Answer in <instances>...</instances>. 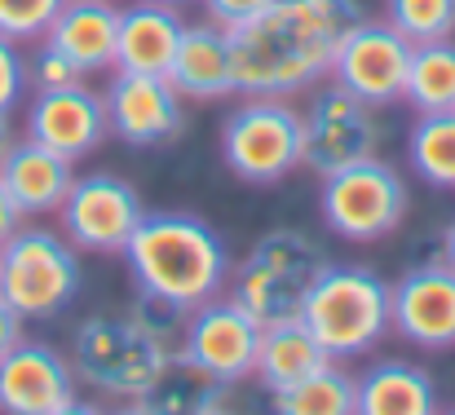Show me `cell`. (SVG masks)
Here are the masks:
<instances>
[{"label": "cell", "mask_w": 455, "mask_h": 415, "mask_svg": "<svg viewBox=\"0 0 455 415\" xmlns=\"http://www.w3.org/2000/svg\"><path fill=\"white\" fill-rule=\"evenodd\" d=\"M0 181L9 186V195L18 199V208L27 217L36 212H58V204L67 199L71 181H76V164L49 146L31 138H18L9 159L0 164Z\"/></svg>", "instance_id": "obj_20"}, {"label": "cell", "mask_w": 455, "mask_h": 415, "mask_svg": "<svg viewBox=\"0 0 455 415\" xmlns=\"http://www.w3.org/2000/svg\"><path fill=\"white\" fill-rule=\"evenodd\" d=\"M270 407L279 415H358V376L340 371L336 358H327L301 385L275 394Z\"/></svg>", "instance_id": "obj_23"}, {"label": "cell", "mask_w": 455, "mask_h": 415, "mask_svg": "<svg viewBox=\"0 0 455 415\" xmlns=\"http://www.w3.org/2000/svg\"><path fill=\"white\" fill-rule=\"evenodd\" d=\"M389 331L416 349H455V270L443 257L389 283Z\"/></svg>", "instance_id": "obj_15"}, {"label": "cell", "mask_w": 455, "mask_h": 415, "mask_svg": "<svg viewBox=\"0 0 455 415\" xmlns=\"http://www.w3.org/2000/svg\"><path fill=\"white\" fill-rule=\"evenodd\" d=\"M76 407H80V380L62 349L22 336L0 358V411L4 415H62Z\"/></svg>", "instance_id": "obj_13"}, {"label": "cell", "mask_w": 455, "mask_h": 415, "mask_svg": "<svg viewBox=\"0 0 455 415\" xmlns=\"http://www.w3.org/2000/svg\"><path fill=\"white\" fill-rule=\"evenodd\" d=\"M58 217H62V235L80 252L120 257L124 243L133 239L138 221L147 217V208H142V195L133 190V181H124L116 172H84L71 181L67 199L58 204Z\"/></svg>", "instance_id": "obj_11"}, {"label": "cell", "mask_w": 455, "mask_h": 415, "mask_svg": "<svg viewBox=\"0 0 455 415\" xmlns=\"http://www.w3.org/2000/svg\"><path fill=\"white\" fill-rule=\"evenodd\" d=\"M438 257H443V261H447V266L455 270V221L447 226V230H443V252H438Z\"/></svg>", "instance_id": "obj_34"}, {"label": "cell", "mask_w": 455, "mask_h": 415, "mask_svg": "<svg viewBox=\"0 0 455 415\" xmlns=\"http://www.w3.org/2000/svg\"><path fill=\"white\" fill-rule=\"evenodd\" d=\"M116 36H120V4L111 0H62L49 31L40 36L58 53H67L84 76L116 71Z\"/></svg>", "instance_id": "obj_18"}, {"label": "cell", "mask_w": 455, "mask_h": 415, "mask_svg": "<svg viewBox=\"0 0 455 415\" xmlns=\"http://www.w3.org/2000/svg\"><path fill=\"white\" fill-rule=\"evenodd\" d=\"M327 363V349L309 336L301 318H283V323H270L261 327V349H257V371L252 380L275 398L292 385H301L309 371H318Z\"/></svg>", "instance_id": "obj_22"}, {"label": "cell", "mask_w": 455, "mask_h": 415, "mask_svg": "<svg viewBox=\"0 0 455 415\" xmlns=\"http://www.w3.org/2000/svg\"><path fill=\"white\" fill-rule=\"evenodd\" d=\"M407 67H411V40L398 36L385 18H358L340 40L327 80L380 111L389 102H403Z\"/></svg>", "instance_id": "obj_12"}, {"label": "cell", "mask_w": 455, "mask_h": 415, "mask_svg": "<svg viewBox=\"0 0 455 415\" xmlns=\"http://www.w3.org/2000/svg\"><path fill=\"white\" fill-rule=\"evenodd\" d=\"M309 336L327 358H354L389 336V283L371 266H331L309 287L301 309Z\"/></svg>", "instance_id": "obj_4"}, {"label": "cell", "mask_w": 455, "mask_h": 415, "mask_svg": "<svg viewBox=\"0 0 455 415\" xmlns=\"http://www.w3.org/2000/svg\"><path fill=\"white\" fill-rule=\"evenodd\" d=\"M58 9H62V0H0V36L13 44L40 40Z\"/></svg>", "instance_id": "obj_27"}, {"label": "cell", "mask_w": 455, "mask_h": 415, "mask_svg": "<svg viewBox=\"0 0 455 415\" xmlns=\"http://www.w3.org/2000/svg\"><path fill=\"white\" fill-rule=\"evenodd\" d=\"M186 18L168 0H133L120 9V36H116V71H151L164 76L177 44H181Z\"/></svg>", "instance_id": "obj_19"}, {"label": "cell", "mask_w": 455, "mask_h": 415, "mask_svg": "<svg viewBox=\"0 0 455 415\" xmlns=\"http://www.w3.org/2000/svg\"><path fill=\"white\" fill-rule=\"evenodd\" d=\"M380 155V116L371 102L340 84H327L301 111V168L331 177L349 164Z\"/></svg>", "instance_id": "obj_10"}, {"label": "cell", "mask_w": 455, "mask_h": 415, "mask_svg": "<svg viewBox=\"0 0 455 415\" xmlns=\"http://www.w3.org/2000/svg\"><path fill=\"white\" fill-rule=\"evenodd\" d=\"M186 314L159 305L138 291L124 309H93L76 323L67 358L76 367V380L93 389L98 398L138 403L168 376L177 363V336Z\"/></svg>", "instance_id": "obj_2"}, {"label": "cell", "mask_w": 455, "mask_h": 415, "mask_svg": "<svg viewBox=\"0 0 455 415\" xmlns=\"http://www.w3.org/2000/svg\"><path fill=\"white\" fill-rule=\"evenodd\" d=\"M84 287L80 248L44 226H18L0 243V296L22 318L62 314Z\"/></svg>", "instance_id": "obj_6"}, {"label": "cell", "mask_w": 455, "mask_h": 415, "mask_svg": "<svg viewBox=\"0 0 455 415\" xmlns=\"http://www.w3.org/2000/svg\"><path fill=\"white\" fill-rule=\"evenodd\" d=\"M168 84L181 93V102H221L239 93L235 80V49H230V31L217 22H186L181 44L168 62Z\"/></svg>", "instance_id": "obj_17"}, {"label": "cell", "mask_w": 455, "mask_h": 415, "mask_svg": "<svg viewBox=\"0 0 455 415\" xmlns=\"http://www.w3.org/2000/svg\"><path fill=\"white\" fill-rule=\"evenodd\" d=\"M22 217H27V212L18 208V199H13V195H9V186L0 181V243H4V239H9L18 226H22Z\"/></svg>", "instance_id": "obj_32"}, {"label": "cell", "mask_w": 455, "mask_h": 415, "mask_svg": "<svg viewBox=\"0 0 455 415\" xmlns=\"http://www.w3.org/2000/svg\"><path fill=\"white\" fill-rule=\"evenodd\" d=\"M168 4H181V0H168Z\"/></svg>", "instance_id": "obj_35"}, {"label": "cell", "mask_w": 455, "mask_h": 415, "mask_svg": "<svg viewBox=\"0 0 455 415\" xmlns=\"http://www.w3.org/2000/svg\"><path fill=\"white\" fill-rule=\"evenodd\" d=\"M266 4H270V0H204V18L217 22V27H226V31H235V27H243L248 18H257Z\"/></svg>", "instance_id": "obj_30"}, {"label": "cell", "mask_w": 455, "mask_h": 415, "mask_svg": "<svg viewBox=\"0 0 455 415\" xmlns=\"http://www.w3.org/2000/svg\"><path fill=\"white\" fill-rule=\"evenodd\" d=\"M438 411L434 376L407 358H380L358 376V415H429Z\"/></svg>", "instance_id": "obj_21"}, {"label": "cell", "mask_w": 455, "mask_h": 415, "mask_svg": "<svg viewBox=\"0 0 455 415\" xmlns=\"http://www.w3.org/2000/svg\"><path fill=\"white\" fill-rule=\"evenodd\" d=\"M107 129L111 138H120L133 150H151L181 133L186 124V102L181 93L168 84V76L151 71H116L107 93Z\"/></svg>", "instance_id": "obj_14"}, {"label": "cell", "mask_w": 455, "mask_h": 415, "mask_svg": "<svg viewBox=\"0 0 455 415\" xmlns=\"http://www.w3.org/2000/svg\"><path fill=\"white\" fill-rule=\"evenodd\" d=\"M257 349H261V323L235 296H212L195 305L177 336V363L230 389L252 380Z\"/></svg>", "instance_id": "obj_9"}, {"label": "cell", "mask_w": 455, "mask_h": 415, "mask_svg": "<svg viewBox=\"0 0 455 415\" xmlns=\"http://www.w3.org/2000/svg\"><path fill=\"white\" fill-rule=\"evenodd\" d=\"M358 18H367L358 0H270L230 31L239 93L297 98L323 84Z\"/></svg>", "instance_id": "obj_1"}, {"label": "cell", "mask_w": 455, "mask_h": 415, "mask_svg": "<svg viewBox=\"0 0 455 415\" xmlns=\"http://www.w3.org/2000/svg\"><path fill=\"white\" fill-rule=\"evenodd\" d=\"M407 159L429 186L455 190V107L416 116L411 138H407Z\"/></svg>", "instance_id": "obj_25"}, {"label": "cell", "mask_w": 455, "mask_h": 415, "mask_svg": "<svg viewBox=\"0 0 455 415\" xmlns=\"http://www.w3.org/2000/svg\"><path fill=\"white\" fill-rule=\"evenodd\" d=\"M22 89H27V58L18 53L13 40L0 36V111H13L22 102Z\"/></svg>", "instance_id": "obj_29"}, {"label": "cell", "mask_w": 455, "mask_h": 415, "mask_svg": "<svg viewBox=\"0 0 455 415\" xmlns=\"http://www.w3.org/2000/svg\"><path fill=\"white\" fill-rule=\"evenodd\" d=\"M221 159L248 186H275L301 168V111L288 98L243 93L221 120Z\"/></svg>", "instance_id": "obj_8"}, {"label": "cell", "mask_w": 455, "mask_h": 415, "mask_svg": "<svg viewBox=\"0 0 455 415\" xmlns=\"http://www.w3.org/2000/svg\"><path fill=\"white\" fill-rule=\"evenodd\" d=\"M407 208H411V186L380 155L323 177L318 212L323 226L345 243H376L394 235L407 221Z\"/></svg>", "instance_id": "obj_7"}, {"label": "cell", "mask_w": 455, "mask_h": 415, "mask_svg": "<svg viewBox=\"0 0 455 415\" xmlns=\"http://www.w3.org/2000/svg\"><path fill=\"white\" fill-rule=\"evenodd\" d=\"M403 102L420 111H451L455 107V40L411 44V67L403 84Z\"/></svg>", "instance_id": "obj_24"}, {"label": "cell", "mask_w": 455, "mask_h": 415, "mask_svg": "<svg viewBox=\"0 0 455 415\" xmlns=\"http://www.w3.org/2000/svg\"><path fill=\"white\" fill-rule=\"evenodd\" d=\"M385 22L398 36H407L411 44L451 40L455 0H385Z\"/></svg>", "instance_id": "obj_26"}, {"label": "cell", "mask_w": 455, "mask_h": 415, "mask_svg": "<svg viewBox=\"0 0 455 415\" xmlns=\"http://www.w3.org/2000/svg\"><path fill=\"white\" fill-rule=\"evenodd\" d=\"M13 141H18V133H13V124H9V111H0V164L9 159Z\"/></svg>", "instance_id": "obj_33"}, {"label": "cell", "mask_w": 455, "mask_h": 415, "mask_svg": "<svg viewBox=\"0 0 455 415\" xmlns=\"http://www.w3.org/2000/svg\"><path fill=\"white\" fill-rule=\"evenodd\" d=\"M76 80H84V71L67 53H58L53 44H40L31 53V62H27V84L31 89H58V84H76Z\"/></svg>", "instance_id": "obj_28"}, {"label": "cell", "mask_w": 455, "mask_h": 415, "mask_svg": "<svg viewBox=\"0 0 455 415\" xmlns=\"http://www.w3.org/2000/svg\"><path fill=\"white\" fill-rule=\"evenodd\" d=\"M323 270H327L323 243H314L297 226H275L252 243V252L230 275V296L261 327H270L283 318H301L305 296Z\"/></svg>", "instance_id": "obj_5"}, {"label": "cell", "mask_w": 455, "mask_h": 415, "mask_svg": "<svg viewBox=\"0 0 455 415\" xmlns=\"http://www.w3.org/2000/svg\"><path fill=\"white\" fill-rule=\"evenodd\" d=\"M22 327H27V318H22V314H18V309L4 300V296H0V358H4V354H9L18 340H22Z\"/></svg>", "instance_id": "obj_31"}, {"label": "cell", "mask_w": 455, "mask_h": 415, "mask_svg": "<svg viewBox=\"0 0 455 415\" xmlns=\"http://www.w3.org/2000/svg\"><path fill=\"white\" fill-rule=\"evenodd\" d=\"M120 257L138 278V291L177 314L221 296L235 275L221 230L190 212H147Z\"/></svg>", "instance_id": "obj_3"}, {"label": "cell", "mask_w": 455, "mask_h": 415, "mask_svg": "<svg viewBox=\"0 0 455 415\" xmlns=\"http://www.w3.org/2000/svg\"><path fill=\"white\" fill-rule=\"evenodd\" d=\"M27 138L58 150V155H67L71 164L93 155L102 141L111 138L102 93L89 89L84 80L58 84V89H36V98L27 107Z\"/></svg>", "instance_id": "obj_16"}]
</instances>
